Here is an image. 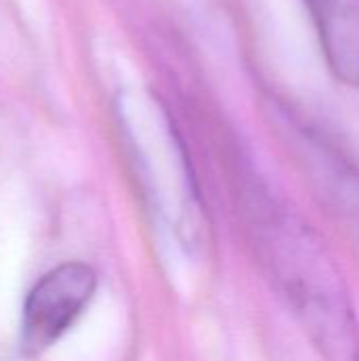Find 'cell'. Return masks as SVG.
I'll return each instance as SVG.
<instances>
[{"label": "cell", "mask_w": 359, "mask_h": 361, "mask_svg": "<svg viewBox=\"0 0 359 361\" xmlns=\"http://www.w3.org/2000/svg\"><path fill=\"white\" fill-rule=\"evenodd\" d=\"M250 231L269 281L317 353L326 361H359L355 307L317 233L279 207H256Z\"/></svg>", "instance_id": "6da1fadb"}, {"label": "cell", "mask_w": 359, "mask_h": 361, "mask_svg": "<svg viewBox=\"0 0 359 361\" xmlns=\"http://www.w3.org/2000/svg\"><path fill=\"white\" fill-rule=\"evenodd\" d=\"M330 72L359 87V0H305Z\"/></svg>", "instance_id": "3957f363"}, {"label": "cell", "mask_w": 359, "mask_h": 361, "mask_svg": "<svg viewBox=\"0 0 359 361\" xmlns=\"http://www.w3.org/2000/svg\"><path fill=\"white\" fill-rule=\"evenodd\" d=\"M97 290L95 271L78 260L44 273L28 292L21 313V351L36 357L49 351L85 313Z\"/></svg>", "instance_id": "7a4b0ae2"}]
</instances>
